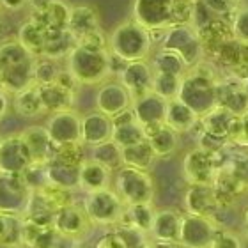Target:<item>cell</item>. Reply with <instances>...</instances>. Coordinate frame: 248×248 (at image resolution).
Here are the masks:
<instances>
[{
  "mask_svg": "<svg viewBox=\"0 0 248 248\" xmlns=\"http://www.w3.org/2000/svg\"><path fill=\"white\" fill-rule=\"evenodd\" d=\"M149 62L155 73H165V75L183 78L188 71V66L181 59V55H177L176 52H170V50H163V48H158L156 52L151 53Z\"/></svg>",
  "mask_w": 248,
  "mask_h": 248,
  "instance_id": "34",
  "label": "cell"
},
{
  "mask_svg": "<svg viewBox=\"0 0 248 248\" xmlns=\"http://www.w3.org/2000/svg\"><path fill=\"white\" fill-rule=\"evenodd\" d=\"M202 4L217 15H231V13L234 15V11H236V7L229 0H202Z\"/></svg>",
  "mask_w": 248,
  "mask_h": 248,
  "instance_id": "42",
  "label": "cell"
},
{
  "mask_svg": "<svg viewBox=\"0 0 248 248\" xmlns=\"http://www.w3.org/2000/svg\"><path fill=\"white\" fill-rule=\"evenodd\" d=\"M0 37H2V20H0Z\"/></svg>",
  "mask_w": 248,
  "mask_h": 248,
  "instance_id": "48",
  "label": "cell"
},
{
  "mask_svg": "<svg viewBox=\"0 0 248 248\" xmlns=\"http://www.w3.org/2000/svg\"><path fill=\"white\" fill-rule=\"evenodd\" d=\"M231 31H232V37L236 41L248 45V5H243L234 11Z\"/></svg>",
  "mask_w": 248,
  "mask_h": 248,
  "instance_id": "39",
  "label": "cell"
},
{
  "mask_svg": "<svg viewBox=\"0 0 248 248\" xmlns=\"http://www.w3.org/2000/svg\"><path fill=\"white\" fill-rule=\"evenodd\" d=\"M218 225L213 218L197 217L185 213L181 220L179 247L181 248H209L218 232Z\"/></svg>",
  "mask_w": 248,
  "mask_h": 248,
  "instance_id": "9",
  "label": "cell"
},
{
  "mask_svg": "<svg viewBox=\"0 0 248 248\" xmlns=\"http://www.w3.org/2000/svg\"><path fill=\"white\" fill-rule=\"evenodd\" d=\"M181 82H183L181 77L165 75V73H155L151 91L155 94H158L160 98H163L165 101H172V99H176L179 96Z\"/></svg>",
  "mask_w": 248,
  "mask_h": 248,
  "instance_id": "37",
  "label": "cell"
},
{
  "mask_svg": "<svg viewBox=\"0 0 248 248\" xmlns=\"http://www.w3.org/2000/svg\"><path fill=\"white\" fill-rule=\"evenodd\" d=\"M231 149L206 151L202 147H193L183 158V177L188 185H206L213 186L218 172L222 170L229 160Z\"/></svg>",
  "mask_w": 248,
  "mask_h": 248,
  "instance_id": "4",
  "label": "cell"
},
{
  "mask_svg": "<svg viewBox=\"0 0 248 248\" xmlns=\"http://www.w3.org/2000/svg\"><path fill=\"white\" fill-rule=\"evenodd\" d=\"M89 158L94 161L101 163L103 167H107L108 170L115 172L117 169L123 167V156H121V147L115 144L114 140L103 142L99 145L89 147Z\"/></svg>",
  "mask_w": 248,
  "mask_h": 248,
  "instance_id": "35",
  "label": "cell"
},
{
  "mask_svg": "<svg viewBox=\"0 0 248 248\" xmlns=\"http://www.w3.org/2000/svg\"><path fill=\"white\" fill-rule=\"evenodd\" d=\"M93 223L89 220L87 213L83 209L82 199H78L69 204V206L62 207L55 213V220H53V229L59 231L61 234L73 238L82 243L87 238L89 232L93 231Z\"/></svg>",
  "mask_w": 248,
  "mask_h": 248,
  "instance_id": "10",
  "label": "cell"
},
{
  "mask_svg": "<svg viewBox=\"0 0 248 248\" xmlns=\"http://www.w3.org/2000/svg\"><path fill=\"white\" fill-rule=\"evenodd\" d=\"M13 112H16L25 121L36 119V117L45 114L41 98H39V87L36 83H32L13 96Z\"/></svg>",
  "mask_w": 248,
  "mask_h": 248,
  "instance_id": "28",
  "label": "cell"
},
{
  "mask_svg": "<svg viewBox=\"0 0 248 248\" xmlns=\"http://www.w3.org/2000/svg\"><path fill=\"white\" fill-rule=\"evenodd\" d=\"M66 69L82 87L101 85L103 82L110 80L108 48L99 50V48L77 45L66 57Z\"/></svg>",
  "mask_w": 248,
  "mask_h": 248,
  "instance_id": "2",
  "label": "cell"
},
{
  "mask_svg": "<svg viewBox=\"0 0 248 248\" xmlns=\"http://www.w3.org/2000/svg\"><path fill=\"white\" fill-rule=\"evenodd\" d=\"M53 2L55 0H29V7H31L32 15H45L53 5Z\"/></svg>",
  "mask_w": 248,
  "mask_h": 248,
  "instance_id": "43",
  "label": "cell"
},
{
  "mask_svg": "<svg viewBox=\"0 0 248 248\" xmlns=\"http://www.w3.org/2000/svg\"><path fill=\"white\" fill-rule=\"evenodd\" d=\"M121 156H123L124 167H131V169H139V170H145V172L153 170V167L158 161V158L153 153L147 140L121 149Z\"/></svg>",
  "mask_w": 248,
  "mask_h": 248,
  "instance_id": "30",
  "label": "cell"
},
{
  "mask_svg": "<svg viewBox=\"0 0 248 248\" xmlns=\"http://www.w3.org/2000/svg\"><path fill=\"white\" fill-rule=\"evenodd\" d=\"M232 114H229L227 110L220 108V107H215L211 112H207L206 115H202L201 119H199V128L204 133L213 135V137L227 142V135L231 126H232Z\"/></svg>",
  "mask_w": 248,
  "mask_h": 248,
  "instance_id": "32",
  "label": "cell"
},
{
  "mask_svg": "<svg viewBox=\"0 0 248 248\" xmlns=\"http://www.w3.org/2000/svg\"><path fill=\"white\" fill-rule=\"evenodd\" d=\"M67 31L75 36L77 41L80 37L91 34V32L99 31L98 13L91 5H73L71 13H69Z\"/></svg>",
  "mask_w": 248,
  "mask_h": 248,
  "instance_id": "27",
  "label": "cell"
},
{
  "mask_svg": "<svg viewBox=\"0 0 248 248\" xmlns=\"http://www.w3.org/2000/svg\"><path fill=\"white\" fill-rule=\"evenodd\" d=\"M9 112V94L0 87V117H4Z\"/></svg>",
  "mask_w": 248,
  "mask_h": 248,
  "instance_id": "45",
  "label": "cell"
},
{
  "mask_svg": "<svg viewBox=\"0 0 248 248\" xmlns=\"http://www.w3.org/2000/svg\"><path fill=\"white\" fill-rule=\"evenodd\" d=\"M153 77H155V71H153V66L147 59V61L128 62L117 80L126 87L131 99H137L144 94L151 93Z\"/></svg>",
  "mask_w": 248,
  "mask_h": 248,
  "instance_id": "16",
  "label": "cell"
},
{
  "mask_svg": "<svg viewBox=\"0 0 248 248\" xmlns=\"http://www.w3.org/2000/svg\"><path fill=\"white\" fill-rule=\"evenodd\" d=\"M112 177H114V172L98 161L87 158L78 169V191H82V195H85L105 188H112Z\"/></svg>",
  "mask_w": 248,
  "mask_h": 248,
  "instance_id": "18",
  "label": "cell"
},
{
  "mask_svg": "<svg viewBox=\"0 0 248 248\" xmlns=\"http://www.w3.org/2000/svg\"><path fill=\"white\" fill-rule=\"evenodd\" d=\"M82 204L94 227H117L124 211V202L114 191V188L85 193L82 195Z\"/></svg>",
  "mask_w": 248,
  "mask_h": 248,
  "instance_id": "6",
  "label": "cell"
},
{
  "mask_svg": "<svg viewBox=\"0 0 248 248\" xmlns=\"http://www.w3.org/2000/svg\"><path fill=\"white\" fill-rule=\"evenodd\" d=\"M21 46L25 48L27 52L31 53L32 57H43V50H45V41H46V34L39 23L34 20L25 21L18 31V39Z\"/></svg>",
  "mask_w": 248,
  "mask_h": 248,
  "instance_id": "33",
  "label": "cell"
},
{
  "mask_svg": "<svg viewBox=\"0 0 248 248\" xmlns=\"http://www.w3.org/2000/svg\"><path fill=\"white\" fill-rule=\"evenodd\" d=\"M241 234L245 239H248V207H245L243 217H241Z\"/></svg>",
  "mask_w": 248,
  "mask_h": 248,
  "instance_id": "46",
  "label": "cell"
},
{
  "mask_svg": "<svg viewBox=\"0 0 248 248\" xmlns=\"http://www.w3.org/2000/svg\"><path fill=\"white\" fill-rule=\"evenodd\" d=\"M217 107L227 110L234 117L248 114V94L245 82L234 77H220L217 83Z\"/></svg>",
  "mask_w": 248,
  "mask_h": 248,
  "instance_id": "13",
  "label": "cell"
},
{
  "mask_svg": "<svg viewBox=\"0 0 248 248\" xmlns=\"http://www.w3.org/2000/svg\"><path fill=\"white\" fill-rule=\"evenodd\" d=\"M78 169L80 165H71L59 160L48 161L45 167L48 183L71 191H78Z\"/></svg>",
  "mask_w": 248,
  "mask_h": 248,
  "instance_id": "31",
  "label": "cell"
},
{
  "mask_svg": "<svg viewBox=\"0 0 248 248\" xmlns=\"http://www.w3.org/2000/svg\"><path fill=\"white\" fill-rule=\"evenodd\" d=\"M94 248H131V247H129V243L126 241L124 234L121 232L119 229H115V231L105 232L103 236L96 241Z\"/></svg>",
  "mask_w": 248,
  "mask_h": 248,
  "instance_id": "41",
  "label": "cell"
},
{
  "mask_svg": "<svg viewBox=\"0 0 248 248\" xmlns=\"http://www.w3.org/2000/svg\"><path fill=\"white\" fill-rule=\"evenodd\" d=\"M112 131H114L112 119L98 110L82 115V144L87 149L112 140Z\"/></svg>",
  "mask_w": 248,
  "mask_h": 248,
  "instance_id": "19",
  "label": "cell"
},
{
  "mask_svg": "<svg viewBox=\"0 0 248 248\" xmlns=\"http://www.w3.org/2000/svg\"><path fill=\"white\" fill-rule=\"evenodd\" d=\"M185 211L197 217L215 218L222 211L218 195L213 186L206 185H188L183 197Z\"/></svg>",
  "mask_w": 248,
  "mask_h": 248,
  "instance_id": "14",
  "label": "cell"
},
{
  "mask_svg": "<svg viewBox=\"0 0 248 248\" xmlns=\"http://www.w3.org/2000/svg\"><path fill=\"white\" fill-rule=\"evenodd\" d=\"M176 0H135L133 20L147 31H161L174 25L172 11Z\"/></svg>",
  "mask_w": 248,
  "mask_h": 248,
  "instance_id": "11",
  "label": "cell"
},
{
  "mask_svg": "<svg viewBox=\"0 0 248 248\" xmlns=\"http://www.w3.org/2000/svg\"><path fill=\"white\" fill-rule=\"evenodd\" d=\"M131 103H133V99L129 93L115 78H110L101 85H98L96 94H94V108L110 119L119 115L124 110L131 108Z\"/></svg>",
  "mask_w": 248,
  "mask_h": 248,
  "instance_id": "12",
  "label": "cell"
},
{
  "mask_svg": "<svg viewBox=\"0 0 248 248\" xmlns=\"http://www.w3.org/2000/svg\"><path fill=\"white\" fill-rule=\"evenodd\" d=\"M165 124L179 135L190 133L197 128L199 124V115L193 110L185 105L179 98L172 99L167 103V114H165Z\"/></svg>",
  "mask_w": 248,
  "mask_h": 248,
  "instance_id": "25",
  "label": "cell"
},
{
  "mask_svg": "<svg viewBox=\"0 0 248 248\" xmlns=\"http://www.w3.org/2000/svg\"><path fill=\"white\" fill-rule=\"evenodd\" d=\"M222 172L232 181L239 195L248 193V151L231 149L229 160L222 169Z\"/></svg>",
  "mask_w": 248,
  "mask_h": 248,
  "instance_id": "29",
  "label": "cell"
},
{
  "mask_svg": "<svg viewBox=\"0 0 248 248\" xmlns=\"http://www.w3.org/2000/svg\"><path fill=\"white\" fill-rule=\"evenodd\" d=\"M181 220L183 215L172 207L156 209L155 223L151 231V238L161 243L179 245V234H181Z\"/></svg>",
  "mask_w": 248,
  "mask_h": 248,
  "instance_id": "22",
  "label": "cell"
},
{
  "mask_svg": "<svg viewBox=\"0 0 248 248\" xmlns=\"http://www.w3.org/2000/svg\"><path fill=\"white\" fill-rule=\"evenodd\" d=\"M0 245L21 247V217L16 213L0 211Z\"/></svg>",
  "mask_w": 248,
  "mask_h": 248,
  "instance_id": "36",
  "label": "cell"
},
{
  "mask_svg": "<svg viewBox=\"0 0 248 248\" xmlns=\"http://www.w3.org/2000/svg\"><path fill=\"white\" fill-rule=\"evenodd\" d=\"M112 188L124 202V206L155 204L156 185L151 172L123 165L114 172Z\"/></svg>",
  "mask_w": 248,
  "mask_h": 248,
  "instance_id": "5",
  "label": "cell"
},
{
  "mask_svg": "<svg viewBox=\"0 0 248 248\" xmlns=\"http://www.w3.org/2000/svg\"><path fill=\"white\" fill-rule=\"evenodd\" d=\"M167 103H169V101H165L163 98H160L158 94H155L151 91V93L133 99L131 110H133L137 121L145 128V126L165 123Z\"/></svg>",
  "mask_w": 248,
  "mask_h": 248,
  "instance_id": "23",
  "label": "cell"
},
{
  "mask_svg": "<svg viewBox=\"0 0 248 248\" xmlns=\"http://www.w3.org/2000/svg\"><path fill=\"white\" fill-rule=\"evenodd\" d=\"M209 248H243V239L231 229H218Z\"/></svg>",
  "mask_w": 248,
  "mask_h": 248,
  "instance_id": "40",
  "label": "cell"
},
{
  "mask_svg": "<svg viewBox=\"0 0 248 248\" xmlns=\"http://www.w3.org/2000/svg\"><path fill=\"white\" fill-rule=\"evenodd\" d=\"M39 87V98H41L45 114H57L64 110H73L75 107V93H69L59 83H50V85H37Z\"/></svg>",
  "mask_w": 248,
  "mask_h": 248,
  "instance_id": "26",
  "label": "cell"
},
{
  "mask_svg": "<svg viewBox=\"0 0 248 248\" xmlns=\"http://www.w3.org/2000/svg\"><path fill=\"white\" fill-rule=\"evenodd\" d=\"M160 48L170 50L181 55L186 62L188 69L197 66L204 59V50H202L201 39L197 34V29L186 25H172L165 31V37L160 43Z\"/></svg>",
  "mask_w": 248,
  "mask_h": 248,
  "instance_id": "7",
  "label": "cell"
},
{
  "mask_svg": "<svg viewBox=\"0 0 248 248\" xmlns=\"http://www.w3.org/2000/svg\"><path fill=\"white\" fill-rule=\"evenodd\" d=\"M55 147L82 142V114L77 110H64L48 117L45 124Z\"/></svg>",
  "mask_w": 248,
  "mask_h": 248,
  "instance_id": "8",
  "label": "cell"
},
{
  "mask_svg": "<svg viewBox=\"0 0 248 248\" xmlns=\"http://www.w3.org/2000/svg\"><path fill=\"white\" fill-rule=\"evenodd\" d=\"M61 62L48 57H37L34 61V83L36 85H50L57 82L59 73L62 71Z\"/></svg>",
  "mask_w": 248,
  "mask_h": 248,
  "instance_id": "38",
  "label": "cell"
},
{
  "mask_svg": "<svg viewBox=\"0 0 248 248\" xmlns=\"http://www.w3.org/2000/svg\"><path fill=\"white\" fill-rule=\"evenodd\" d=\"M156 209L155 204H139V206H124V211L119 218L117 229L126 231H137L144 234L145 238L151 236L153 223H155Z\"/></svg>",
  "mask_w": 248,
  "mask_h": 248,
  "instance_id": "24",
  "label": "cell"
},
{
  "mask_svg": "<svg viewBox=\"0 0 248 248\" xmlns=\"http://www.w3.org/2000/svg\"><path fill=\"white\" fill-rule=\"evenodd\" d=\"M20 135L23 142L27 144V147H29V151H31L32 163L46 165L48 161L53 160V156L57 153V147L52 142L45 126L32 124V126H27Z\"/></svg>",
  "mask_w": 248,
  "mask_h": 248,
  "instance_id": "17",
  "label": "cell"
},
{
  "mask_svg": "<svg viewBox=\"0 0 248 248\" xmlns=\"http://www.w3.org/2000/svg\"><path fill=\"white\" fill-rule=\"evenodd\" d=\"M32 165V155L21 135L0 139V174H21Z\"/></svg>",
  "mask_w": 248,
  "mask_h": 248,
  "instance_id": "15",
  "label": "cell"
},
{
  "mask_svg": "<svg viewBox=\"0 0 248 248\" xmlns=\"http://www.w3.org/2000/svg\"><path fill=\"white\" fill-rule=\"evenodd\" d=\"M29 5V0H0V9L20 11Z\"/></svg>",
  "mask_w": 248,
  "mask_h": 248,
  "instance_id": "44",
  "label": "cell"
},
{
  "mask_svg": "<svg viewBox=\"0 0 248 248\" xmlns=\"http://www.w3.org/2000/svg\"><path fill=\"white\" fill-rule=\"evenodd\" d=\"M108 52L123 59L124 62L147 61L153 53L149 31L135 20L124 21L110 34Z\"/></svg>",
  "mask_w": 248,
  "mask_h": 248,
  "instance_id": "3",
  "label": "cell"
},
{
  "mask_svg": "<svg viewBox=\"0 0 248 248\" xmlns=\"http://www.w3.org/2000/svg\"><path fill=\"white\" fill-rule=\"evenodd\" d=\"M229 2H231V4H232V5H234V7H236V5H238V4H239V2H241V0H229Z\"/></svg>",
  "mask_w": 248,
  "mask_h": 248,
  "instance_id": "47",
  "label": "cell"
},
{
  "mask_svg": "<svg viewBox=\"0 0 248 248\" xmlns=\"http://www.w3.org/2000/svg\"><path fill=\"white\" fill-rule=\"evenodd\" d=\"M145 140L149 142L151 149L156 155L158 160H165L170 158L177 149H179V137L181 135L169 128L165 123L161 124H153V126H145L144 128Z\"/></svg>",
  "mask_w": 248,
  "mask_h": 248,
  "instance_id": "21",
  "label": "cell"
},
{
  "mask_svg": "<svg viewBox=\"0 0 248 248\" xmlns=\"http://www.w3.org/2000/svg\"><path fill=\"white\" fill-rule=\"evenodd\" d=\"M220 80L215 64L202 59L197 66L190 67L183 77L181 91L177 98L188 105L201 119L217 107V83Z\"/></svg>",
  "mask_w": 248,
  "mask_h": 248,
  "instance_id": "1",
  "label": "cell"
},
{
  "mask_svg": "<svg viewBox=\"0 0 248 248\" xmlns=\"http://www.w3.org/2000/svg\"><path fill=\"white\" fill-rule=\"evenodd\" d=\"M112 124H114V131H112V140L119 145L121 149L135 145L139 142H144L145 133L144 126L137 121L133 110L128 108L121 112L119 115L112 117Z\"/></svg>",
  "mask_w": 248,
  "mask_h": 248,
  "instance_id": "20",
  "label": "cell"
}]
</instances>
